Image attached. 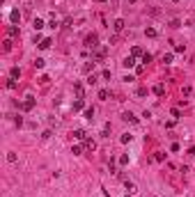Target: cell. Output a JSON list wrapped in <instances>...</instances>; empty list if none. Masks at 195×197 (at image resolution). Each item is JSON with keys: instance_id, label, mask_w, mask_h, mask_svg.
<instances>
[{"instance_id": "obj_28", "label": "cell", "mask_w": 195, "mask_h": 197, "mask_svg": "<svg viewBox=\"0 0 195 197\" xmlns=\"http://www.w3.org/2000/svg\"><path fill=\"white\" fill-rule=\"evenodd\" d=\"M101 2H106V0H101Z\"/></svg>"}, {"instance_id": "obj_26", "label": "cell", "mask_w": 195, "mask_h": 197, "mask_svg": "<svg viewBox=\"0 0 195 197\" xmlns=\"http://www.w3.org/2000/svg\"><path fill=\"white\" fill-rule=\"evenodd\" d=\"M131 137H133V135H129V133H124V135H122V142H124V145H126V142H131Z\"/></svg>"}, {"instance_id": "obj_21", "label": "cell", "mask_w": 195, "mask_h": 197, "mask_svg": "<svg viewBox=\"0 0 195 197\" xmlns=\"http://www.w3.org/2000/svg\"><path fill=\"white\" fill-rule=\"evenodd\" d=\"M32 25H35V30H41V28H44V23H41L39 18H35V23H32Z\"/></svg>"}, {"instance_id": "obj_1", "label": "cell", "mask_w": 195, "mask_h": 197, "mask_svg": "<svg viewBox=\"0 0 195 197\" xmlns=\"http://www.w3.org/2000/svg\"><path fill=\"white\" fill-rule=\"evenodd\" d=\"M85 48H99V34H87L85 37Z\"/></svg>"}, {"instance_id": "obj_3", "label": "cell", "mask_w": 195, "mask_h": 197, "mask_svg": "<svg viewBox=\"0 0 195 197\" xmlns=\"http://www.w3.org/2000/svg\"><path fill=\"white\" fill-rule=\"evenodd\" d=\"M122 119H124V121H131V124H138V117H135L133 112H124V115H122Z\"/></svg>"}, {"instance_id": "obj_6", "label": "cell", "mask_w": 195, "mask_h": 197, "mask_svg": "<svg viewBox=\"0 0 195 197\" xmlns=\"http://www.w3.org/2000/svg\"><path fill=\"white\" fill-rule=\"evenodd\" d=\"M7 34H9V37H18V25H9L7 28Z\"/></svg>"}, {"instance_id": "obj_24", "label": "cell", "mask_w": 195, "mask_h": 197, "mask_svg": "<svg viewBox=\"0 0 195 197\" xmlns=\"http://www.w3.org/2000/svg\"><path fill=\"white\" fill-rule=\"evenodd\" d=\"M99 99H101V101H106V99H108V92H106V89H101V92H99Z\"/></svg>"}, {"instance_id": "obj_20", "label": "cell", "mask_w": 195, "mask_h": 197, "mask_svg": "<svg viewBox=\"0 0 195 197\" xmlns=\"http://www.w3.org/2000/svg\"><path fill=\"white\" fill-rule=\"evenodd\" d=\"M14 87H16V80H14V78H9V80H7V89H14Z\"/></svg>"}, {"instance_id": "obj_7", "label": "cell", "mask_w": 195, "mask_h": 197, "mask_svg": "<svg viewBox=\"0 0 195 197\" xmlns=\"http://www.w3.org/2000/svg\"><path fill=\"white\" fill-rule=\"evenodd\" d=\"M85 149H87V151H94V149H97V142H94V140H85Z\"/></svg>"}, {"instance_id": "obj_2", "label": "cell", "mask_w": 195, "mask_h": 197, "mask_svg": "<svg viewBox=\"0 0 195 197\" xmlns=\"http://www.w3.org/2000/svg\"><path fill=\"white\" fill-rule=\"evenodd\" d=\"M32 108H35V99H32V96H28V99H25V101H23V103H21V110H32Z\"/></svg>"}, {"instance_id": "obj_22", "label": "cell", "mask_w": 195, "mask_h": 197, "mask_svg": "<svg viewBox=\"0 0 195 197\" xmlns=\"http://www.w3.org/2000/svg\"><path fill=\"white\" fill-rule=\"evenodd\" d=\"M145 34H147V37H156V30H154V28H147V30H145Z\"/></svg>"}, {"instance_id": "obj_27", "label": "cell", "mask_w": 195, "mask_h": 197, "mask_svg": "<svg viewBox=\"0 0 195 197\" xmlns=\"http://www.w3.org/2000/svg\"><path fill=\"white\" fill-rule=\"evenodd\" d=\"M126 2H135V0H126Z\"/></svg>"}, {"instance_id": "obj_15", "label": "cell", "mask_w": 195, "mask_h": 197, "mask_svg": "<svg viewBox=\"0 0 195 197\" xmlns=\"http://www.w3.org/2000/svg\"><path fill=\"white\" fill-rule=\"evenodd\" d=\"M124 186H126V190H129V193H135V183H131V181H126Z\"/></svg>"}, {"instance_id": "obj_9", "label": "cell", "mask_w": 195, "mask_h": 197, "mask_svg": "<svg viewBox=\"0 0 195 197\" xmlns=\"http://www.w3.org/2000/svg\"><path fill=\"white\" fill-rule=\"evenodd\" d=\"M122 64H124L126 69H129V67H133V64H135V57H133V55H129V57H126V60L122 62Z\"/></svg>"}, {"instance_id": "obj_13", "label": "cell", "mask_w": 195, "mask_h": 197, "mask_svg": "<svg viewBox=\"0 0 195 197\" xmlns=\"http://www.w3.org/2000/svg\"><path fill=\"white\" fill-rule=\"evenodd\" d=\"M71 154H73V156H80V154H83V147H71Z\"/></svg>"}, {"instance_id": "obj_10", "label": "cell", "mask_w": 195, "mask_h": 197, "mask_svg": "<svg viewBox=\"0 0 195 197\" xmlns=\"http://www.w3.org/2000/svg\"><path fill=\"white\" fill-rule=\"evenodd\" d=\"M154 94L163 96V94H165V87H163V85H156V87H154Z\"/></svg>"}, {"instance_id": "obj_5", "label": "cell", "mask_w": 195, "mask_h": 197, "mask_svg": "<svg viewBox=\"0 0 195 197\" xmlns=\"http://www.w3.org/2000/svg\"><path fill=\"white\" fill-rule=\"evenodd\" d=\"M9 18H12V23H14V25H16L18 21H21V14H18V9H14V12H12V14H9Z\"/></svg>"}, {"instance_id": "obj_17", "label": "cell", "mask_w": 195, "mask_h": 197, "mask_svg": "<svg viewBox=\"0 0 195 197\" xmlns=\"http://www.w3.org/2000/svg\"><path fill=\"white\" fill-rule=\"evenodd\" d=\"M18 76H21V69H18V67H14V69H12V78H14V80H16Z\"/></svg>"}, {"instance_id": "obj_11", "label": "cell", "mask_w": 195, "mask_h": 197, "mask_svg": "<svg viewBox=\"0 0 195 197\" xmlns=\"http://www.w3.org/2000/svg\"><path fill=\"white\" fill-rule=\"evenodd\" d=\"M163 64H172V53H165L163 55Z\"/></svg>"}, {"instance_id": "obj_25", "label": "cell", "mask_w": 195, "mask_h": 197, "mask_svg": "<svg viewBox=\"0 0 195 197\" xmlns=\"http://www.w3.org/2000/svg\"><path fill=\"white\" fill-rule=\"evenodd\" d=\"M35 67L41 69V67H44V60H41V57H37V60H35Z\"/></svg>"}, {"instance_id": "obj_23", "label": "cell", "mask_w": 195, "mask_h": 197, "mask_svg": "<svg viewBox=\"0 0 195 197\" xmlns=\"http://www.w3.org/2000/svg\"><path fill=\"white\" fill-rule=\"evenodd\" d=\"M85 117L92 121V119H94V110H92V108H89V110H85Z\"/></svg>"}, {"instance_id": "obj_8", "label": "cell", "mask_w": 195, "mask_h": 197, "mask_svg": "<svg viewBox=\"0 0 195 197\" xmlns=\"http://www.w3.org/2000/svg\"><path fill=\"white\" fill-rule=\"evenodd\" d=\"M73 137H76V140H87V135H85V131H73Z\"/></svg>"}, {"instance_id": "obj_4", "label": "cell", "mask_w": 195, "mask_h": 197, "mask_svg": "<svg viewBox=\"0 0 195 197\" xmlns=\"http://www.w3.org/2000/svg\"><path fill=\"white\" fill-rule=\"evenodd\" d=\"M124 25H126V23L122 21V18H117L115 23H113V28H115V32H122V30H124Z\"/></svg>"}, {"instance_id": "obj_16", "label": "cell", "mask_w": 195, "mask_h": 197, "mask_svg": "<svg viewBox=\"0 0 195 197\" xmlns=\"http://www.w3.org/2000/svg\"><path fill=\"white\" fill-rule=\"evenodd\" d=\"M131 55H133V57H138V55H145V53H142V48H138V46H135V48L131 51Z\"/></svg>"}, {"instance_id": "obj_18", "label": "cell", "mask_w": 195, "mask_h": 197, "mask_svg": "<svg viewBox=\"0 0 195 197\" xmlns=\"http://www.w3.org/2000/svg\"><path fill=\"white\" fill-rule=\"evenodd\" d=\"M2 51H5V53H9V51H12V41H9V39H7L5 44H2Z\"/></svg>"}, {"instance_id": "obj_12", "label": "cell", "mask_w": 195, "mask_h": 197, "mask_svg": "<svg viewBox=\"0 0 195 197\" xmlns=\"http://www.w3.org/2000/svg\"><path fill=\"white\" fill-rule=\"evenodd\" d=\"M48 46H51V39H41V41H39V48H48Z\"/></svg>"}, {"instance_id": "obj_14", "label": "cell", "mask_w": 195, "mask_h": 197, "mask_svg": "<svg viewBox=\"0 0 195 197\" xmlns=\"http://www.w3.org/2000/svg\"><path fill=\"white\" fill-rule=\"evenodd\" d=\"M83 105H85V103H83V99H78V101L73 103V110H83Z\"/></svg>"}, {"instance_id": "obj_19", "label": "cell", "mask_w": 195, "mask_h": 197, "mask_svg": "<svg viewBox=\"0 0 195 197\" xmlns=\"http://www.w3.org/2000/svg\"><path fill=\"white\" fill-rule=\"evenodd\" d=\"M7 161H9V163H16V154H14V151H9V154H7Z\"/></svg>"}]
</instances>
